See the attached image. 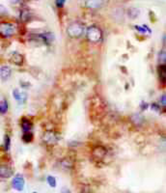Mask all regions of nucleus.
I'll return each instance as SVG.
<instances>
[{
  "label": "nucleus",
  "instance_id": "f257e3e1",
  "mask_svg": "<svg viewBox=\"0 0 166 193\" xmlns=\"http://www.w3.org/2000/svg\"><path fill=\"white\" fill-rule=\"evenodd\" d=\"M86 37L92 43H100L102 41L104 34H102V31L100 27H98L96 25H92L87 29Z\"/></svg>",
  "mask_w": 166,
  "mask_h": 193
},
{
  "label": "nucleus",
  "instance_id": "f03ea898",
  "mask_svg": "<svg viewBox=\"0 0 166 193\" xmlns=\"http://www.w3.org/2000/svg\"><path fill=\"white\" fill-rule=\"evenodd\" d=\"M84 30L83 24L79 22H74L70 23L67 28V33L70 38H79L83 35Z\"/></svg>",
  "mask_w": 166,
  "mask_h": 193
},
{
  "label": "nucleus",
  "instance_id": "7ed1b4c3",
  "mask_svg": "<svg viewBox=\"0 0 166 193\" xmlns=\"http://www.w3.org/2000/svg\"><path fill=\"white\" fill-rule=\"evenodd\" d=\"M17 32V28L11 22H1L0 23V35L4 38H10L14 36Z\"/></svg>",
  "mask_w": 166,
  "mask_h": 193
},
{
  "label": "nucleus",
  "instance_id": "20e7f679",
  "mask_svg": "<svg viewBox=\"0 0 166 193\" xmlns=\"http://www.w3.org/2000/svg\"><path fill=\"white\" fill-rule=\"evenodd\" d=\"M24 186L25 180L23 178V176L20 174H17L12 180V187L17 191H22L24 189Z\"/></svg>",
  "mask_w": 166,
  "mask_h": 193
},
{
  "label": "nucleus",
  "instance_id": "39448f33",
  "mask_svg": "<svg viewBox=\"0 0 166 193\" xmlns=\"http://www.w3.org/2000/svg\"><path fill=\"white\" fill-rule=\"evenodd\" d=\"M106 3V0H86L85 5L88 9L98 10Z\"/></svg>",
  "mask_w": 166,
  "mask_h": 193
},
{
  "label": "nucleus",
  "instance_id": "423d86ee",
  "mask_svg": "<svg viewBox=\"0 0 166 193\" xmlns=\"http://www.w3.org/2000/svg\"><path fill=\"white\" fill-rule=\"evenodd\" d=\"M13 96L19 103H25L27 101V94L20 91L19 89L13 90Z\"/></svg>",
  "mask_w": 166,
  "mask_h": 193
},
{
  "label": "nucleus",
  "instance_id": "0eeeda50",
  "mask_svg": "<svg viewBox=\"0 0 166 193\" xmlns=\"http://www.w3.org/2000/svg\"><path fill=\"white\" fill-rule=\"evenodd\" d=\"M13 174H14L13 169L10 168L9 166L6 165L0 166V178L1 179H9L13 176Z\"/></svg>",
  "mask_w": 166,
  "mask_h": 193
},
{
  "label": "nucleus",
  "instance_id": "6e6552de",
  "mask_svg": "<svg viewBox=\"0 0 166 193\" xmlns=\"http://www.w3.org/2000/svg\"><path fill=\"white\" fill-rule=\"evenodd\" d=\"M12 75V70L9 66H2L0 68V78L3 81H6Z\"/></svg>",
  "mask_w": 166,
  "mask_h": 193
},
{
  "label": "nucleus",
  "instance_id": "1a4fd4ad",
  "mask_svg": "<svg viewBox=\"0 0 166 193\" xmlns=\"http://www.w3.org/2000/svg\"><path fill=\"white\" fill-rule=\"evenodd\" d=\"M37 38H39L41 40V41H43L45 44L46 45H49L53 42L54 40V36L52 33H50V32H46V33H42V34H39L37 36Z\"/></svg>",
  "mask_w": 166,
  "mask_h": 193
},
{
  "label": "nucleus",
  "instance_id": "9d476101",
  "mask_svg": "<svg viewBox=\"0 0 166 193\" xmlns=\"http://www.w3.org/2000/svg\"><path fill=\"white\" fill-rule=\"evenodd\" d=\"M106 156V149L104 147H96L93 150V157L95 158L101 159Z\"/></svg>",
  "mask_w": 166,
  "mask_h": 193
},
{
  "label": "nucleus",
  "instance_id": "9b49d317",
  "mask_svg": "<svg viewBox=\"0 0 166 193\" xmlns=\"http://www.w3.org/2000/svg\"><path fill=\"white\" fill-rule=\"evenodd\" d=\"M10 61L17 66H21L23 64V56L19 52H14L11 56Z\"/></svg>",
  "mask_w": 166,
  "mask_h": 193
},
{
  "label": "nucleus",
  "instance_id": "f8f14e48",
  "mask_svg": "<svg viewBox=\"0 0 166 193\" xmlns=\"http://www.w3.org/2000/svg\"><path fill=\"white\" fill-rule=\"evenodd\" d=\"M20 126H21V128L23 132H27V131H30L31 128H32V122L26 117H23L21 119V123H20Z\"/></svg>",
  "mask_w": 166,
  "mask_h": 193
},
{
  "label": "nucleus",
  "instance_id": "ddd939ff",
  "mask_svg": "<svg viewBox=\"0 0 166 193\" xmlns=\"http://www.w3.org/2000/svg\"><path fill=\"white\" fill-rule=\"evenodd\" d=\"M157 70H159V75H160V80L163 83H165V81H166V65L165 64L164 65H160Z\"/></svg>",
  "mask_w": 166,
  "mask_h": 193
},
{
  "label": "nucleus",
  "instance_id": "4468645a",
  "mask_svg": "<svg viewBox=\"0 0 166 193\" xmlns=\"http://www.w3.org/2000/svg\"><path fill=\"white\" fill-rule=\"evenodd\" d=\"M8 109H9V104L7 100L0 101V115H5L8 112Z\"/></svg>",
  "mask_w": 166,
  "mask_h": 193
},
{
  "label": "nucleus",
  "instance_id": "2eb2a0df",
  "mask_svg": "<svg viewBox=\"0 0 166 193\" xmlns=\"http://www.w3.org/2000/svg\"><path fill=\"white\" fill-rule=\"evenodd\" d=\"M134 28H135V30L138 31L139 33H141V34H146V33L151 34V32H152V30L150 29L147 25H145V24H143V25H141V26L140 25H135Z\"/></svg>",
  "mask_w": 166,
  "mask_h": 193
},
{
  "label": "nucleus",
  "instance_id": "dca6fc26",
  "mask_svg": "<svg viewBox=\"0 0 166 193\" xmlns=\"http://www.w3.org/2000/svg\"><path fill=\"white\" fill-rule=\"evenodd\" d=\"M46 182H47V184H49V186L50 187H52V188H55V187H56V186H57L56 178H55L54 176H51V175L46 177Z\"/></svg>",
  "mask_w": 166,
  "mask_h": 193
},
{
  "label": "nucleus",
  "instance_id": "f3484780",
  "mask_svg": "<svg viewBox=\"0 0 166 193\" xmlns=\"http://www.w3.org/2000/svg\"><path fill=\"white\" fill-rule=\"evenodd\" d=\"M3 148L6 152H8L11 148V137L8 134L4 136V142H3Z\"/></svg>",
  "mask_w": 166,
  "mask_h": 193
},
{
  "label": "nucleus",
  "instance_id": "a211bd4d",
  "mask_svg": "<svg viewBox=\"0 0 166 193\" xmlns=\"http://www.w3.org/2000/svg\"><path fill=\"white\" fill-rule=\"evenodd\" d=\"M128 15L130 19H136L139 15V10L136 9V8H130L128 10Z\"/></svg>",
  "mask_w": 166,
  "mask_h": 193
},
{
  "label": "nucleus",
  "instance_id": "6ab92c4d",
  "mask_svg": "<svg viewBox=\"0 0 166 193\" xmlns=\"http://www.w3.org/2000/svg\"><path fill=\"white\" fill-rule=\"evenodd\" d=\"M33 133L31 131H27V132H23L22 134V140L24 141L25 143H29V142H32L33 140Z\"/></svg>",
  "mask_w": 166,
  "mask_h": 193
},
{
  "label": "nucleus",
  "instance_id": "aec40b11",
  "mask_svg": "<svg viewBox=\"0 0 166 193\" xmlns=\"http://www.w3.org/2000/svg\"><path fill=\"white\" fill-rule=\"evenodd\" d=\"M159 61L160 63V65H164L166 62V53H165V49H162L160 54H159Z\"/></svg>",
  "mask_w": 166,
  "mask_h": 193
},
{
  "label": "nucleus",
  "instance_id": "412c9836",
  "mask_svg": "<svg viewBox=\"0 0 166 193\" xmlns=\"http://www.w3.org/2000/svg\"><path fill=\"white\" fill-rule=\"evenodd\" d=\"M47 135H49V137H47V136H45V137H44V139L46 141V142H52V141H56L57 140V137L55 136V134L53 132H47L46 133Z\"/></svg>",
  "mask_w": 166,
  "mask_h": 193
},
{
  "label": "nucleus",
  "instance_id": "4be33fe9",
  "mask_svg": "<svg viewBox=\"0 0 166 193\" xmlns=\"http://www.w3.org/2000/svg\"><path fill=\"white\" fill-rule=\"evenodd\" d=\"M160 104H161L162 106H165L166 105V96H165V94H163L161 96V98L160 99Z\"/></svg>",
  "mask_w": 166,
  "mask_h": 193
},
{
  "label": "nucleus",
  "instance_id": "5701e85b",
  "mask_svg": "<svg viewBox=\"0 0 166 193\" xmlns=\"http://www.w3.org/2000/svg\"><path fill=\"white\" fill-rule=\"evenodd\" d=\"M6 14H7V9L3 5H0V15H4Z\"/></svg>",
  "mask_w": 166,
  "mask_h": 193
},
{
  "label": "nucleus",
  "instance_id": "b1692460",
  "mask_svg": "<svg viewBox=\"0 0 166 193\" xmlns=\"http://www.w3.org/2000/svg\"><path fill=\"white\" fill-rule=\"evenodd\" d=\"M140 107H141V109H142V110H145V109H147V108L149 107V104H148L147 102L142 101V102H141V104H140Z\"/></svg>",
  "mask_w": 166,
  "mask_h": 193
},
{
  "label": "nucleus",
  "instance_id": "393cba45",
  "mask_svg": "<svg viewBox=\"0 0 166 193\" xmlns=\"http://www.w3.org/2000/svg\"><path fill=\"white\" fill-rule=\"evenodd\" d=\"M64 3H65V0H56V5L58 8H61L64 6Z\"/></svg>",
  "mask_w": 166,
  "mask_h": 193
},
{
  "label": "nucleus",
  "instance_id": "a878e982",
  "mask_svg": "<svg viewBox=\"0 0 166 193\" xmlns=\"http://www.w3.org/2000/svg\"><path fill=\"white\" fill-rule=\"evenodd\" d=\"M152 108H154V109L156 110V111H159V110H160V106L157 105V104H155V103H153V104H152Z\"/></svg>",
  "mask_w": 166,
  "mask_h": 193
},
{
  "label": "nucleus",
  "instance_id": "bb28decb",
  "mask_svg": "<svg viewBox=\"0 0 166 193\" xmlns=\"http://www.w3.org/2000/svg\"><path fill=\"white\" fill-rule=\"evenodd\" d=\"M9 1L12 3V4H18L20 2V0H9Z\"/></svg>",
  "mask_w": 166,
  "mask_h": 193
},
{
  "label": "nucleus",
  "instance_id": "cd10ccee",
  "mask_svg": "<svg viewBox=\"0 0 166 193\" xmlns=\"http://www.w3.org/2000/svg\"><path fill=\"white\" fill-rule=\"evenodd\" d=\"M62 193H70V191L67 188H63L62 189Z\"/></svg>",
  "mask_w": 166,
  "mask_h": 193
},
{
  "label": "nucleus",
  "instance_id": "c85d7f7f",
  "mask_svg": "<svg viewBox=\"0 0 166 193\" xmlns=\"http://www.w3.org/2000/svg\"><path fill=\"white\" fill-rule=\"evenodd\" d=\"M33 193H38V192H33Z\"/></svg>",
  "mask_w": 166,
  "mask_h": 193
}]
</instances>
